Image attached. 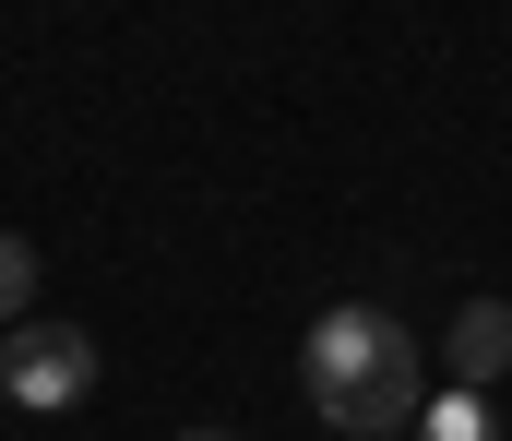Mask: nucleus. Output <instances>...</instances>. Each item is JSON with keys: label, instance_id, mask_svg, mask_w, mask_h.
Wrapping results in <instances>:
<instances>
[{"label": "nucleus", "instance_id": "f257e3e1", "mask_svg": "<svg viewBox=\"0 0 512 441\" xmlns=\"http://www.w3.org/2000/svg\"><path fill=\"white\" fill-rule=\"evenodd\" d=\"M298 394H310V418H322V430H346V441L417 430V406H429L417 334L382 322L370 298H334V310L310 322V346H298Z\"/></svg>", "mask_w": 512, "mask_h": 441}, {"label": "nucleus", "instance_id": "f03ea898", "mask_svg": "<svg viewBox=\"0 0 512 441\" xmlns=\"http://www.w3.org/2000/svg\"><path fill=\"white\" fill-rule=\"evenodd\" d=\"M0 394H12L24 418H72V406L96 394V334H72V322H12V334H0Z\"/></svg>", "mask_w": 512, "mask_h": 441}, {"label": "nucleus", "instance_id": "7ed1b4c3", "mask_svg": "<svg viewBox=\"0 0 512 441\" xmlns=\"http://www.w3.org/2000/svg\"><path fill=\"white\" fill-rule=\"evenodd\" d=\"M441 370H453V394H489L512 370V310L501 298H465V310L441 322Z\"/></svg>", "mask_w": 512, "mask_h": 441}, {"label": "nucleus", "instance_id": "20e7f679", "mask_svg": "<svg viewBox=\"0 0 512 441\" xmlns=\"http://www.w3.org/2000/svg\"><path fill=\"white\" fill-rule=\"evenodd\" d=\"M405 441H501V418H489V394H429Z\"/></svg>", "mask_w": 512, "mask_h": 441}, {"label": "nucleus", "instance_id": "39448f33", "mask_svg": "<svg viewBox=\"0 0 512 441\" xmlns=\"http://www.w3.org/2000/svg\"><path fill=\"white\" fill-rule=\"evenodd\" d=\"M24 298H36V251L0 239V322H24Z\"/></svg>", "mask_w": 512, "mask_h": 441}, {"label": "nucleus", "instance_id": "423d86ee", "mask_svg": "<svg viewBox=\"0 0 512 441\" xmlns=\"http://www.w3.org/2000/svg\"><path fill=\"white\" fill-rule=\"evenodd\" d=\"M179 441H251V430H179Z\"/></svg>", "mask_w": 512, "mask_h": 441}]
</instances>
